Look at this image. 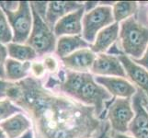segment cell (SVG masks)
Segmentation results:
<instances>
[{
  "instance_id": "obj_1",
  "label": "cell",
  "mask_w": 148,
  "mask_h": 138,
  "mask_svg": "<svg viewBox=\"0 0 148 138\" xmlns=\"http://www.w3.org/2000/svg\"><path fill=\"white\" fill-rule=\"evenodd\" d=\"M8 100L32 121L33 138H91L101 128L94 107L53 93L32 76L13 82Z\"/></svg>"
},
{
  "instance_id": "obj_2",
  "label": "cell",
  "mask_w": 148,
  "mask_h": 138,
  "mask_svg": "<svg viewBox=\"0 0 148 138\" xmlns=\"http://www.w3.org/2000/svg\"><path fill=\"white\" fill-rule=\"evenodd\" d=\"M56 87L69 98L75 99L84 105L94 107L97 116H99L104 110L105 101L112 99V96L96 82L90 73L66 70L64 78L62 80L58 79Z\"/></svg>"
},
{
  "instance_id": "obj_3",
  "label": "cell",
  "mask_w": 148,
  "mask_h": 138,
  "mask_svg": "<svg viewBox=\"0 0 148 138\" xmlns=\"http://www.w3.org/2000/svg\"><path fill=\"white\" fill-rule=\"evenodd\" d=\"M0 7L6 14L12 30V43L25 44L32 32L33 25L30 3L28 1H0Z\"/></svg>"
},
{
  "instance_id": "obj_4",
  "label": "cell",
  "mask_w": 148,
  "mask_h": 138,
  "mask_svg": "<svg viewBox=\"0 0 148 138\" xmlns=\"http://www.w3.org/2000/svg\"><path fill=\"white\" fill-rule=\"evenodd\" d=\"M119 38L124 54L140 59L148 47V28L129 18L121 23Z\"/></svg>"
},
{
  "instance_id": "obj_5",
  "label": "cell",
  "mask_w": 148,
  "mask_h": 138,
  "mask_svg": "<svg viewBox=\"0 0 148 138\" xmlns=\"http://www.w3.org/2000/svg\"><path fill=\"white\" fill-rule=\"evenodd\" d=\"M32 7V6H30ZM33 25L29 37L26 44L35 50L38 56L42 57L53 53L56 50V36L53 30L45 22V20L40 17V15L32 7Z\"/></svg>"
},
{
  "instance_id": "obj_6",
  "label": "cell",
  "mask_w": 148,
  "mask_h": 138,
  "mask_svg": "<svg viewBox=\"0 0 148 138\" xmlns=\"http://www.w3.org/2000/svg\"><path fill=\"white\" fill-rule=\"evenodd\" d=\"M114 22L112 8L110 6H98L84 15L82 37L86 42L92 44L95 42L97 34Z\"/></svg>"
},
{
  "instance_id": "obj_7",
  "label": "cell",
  "mask_w": 148,
  "mask_h": 138,
  "mask_svg": "<svg viewBox=\"0 0 148 138\" xmlns=\"http://www.w3.org/2000/svg\"><path fill=\"white\" fill-rule=\"evenodd\" d=\"M134 117L131 99H114L110 104L108 118L112 131L121 134H125L129 131V125Z\"/></svg>"
},
{
  "instance_id": "obj_8",
  "label": "cell",
  "mask_w": 148,
  "mask_h": 138,
  "mask_svg": "<svg viewBox=\"0 0 148 138\" xmlns=\"http://www.w3.org/2000/svg\"><path fill=\"white\" fill-rule=\"evenodd\" d=\"M91 72L101 76L126 78V72L118 57L108 54H99L91 68Z\"/></svg>"
},
{
  "instance_id": "obj_9",
  "label": "cell",
  "mask_w": 148,
  "mask_h": 138,
  "mask_svg": "<svg viewBox=\"0 0 148 138\" xmlns=\"http://www.w3.org/2000/svg\"><path fill=\"white\" fill-rule=\"evenodd\" d=\"M85 11V7H83L58 20L53 28L55 36L60 38L62 36L82 35V20Z\"/></svg>"
},
{
  "instance_id": "obj_10",
  "label": "cell",
  "mask_w": 148,
  "mask_h": 138,
  "mask_svg": "<svg viewBox=\"0 0 148 138\" xmlns=\"http://www.w3.org/2000/svg\"><path fill=\"white\" fill-rule=\"evenodd\" d=\"M95 81L109 92L111 96L122 99H131L136 93V89L128 80L116 76H101L95 78Z\"/></svg>"
},
{
  "instance_id": "obj_11",
  "label": "cell",
  "mask_w": 148,
  "mask_h": 138,
  "mask_svg": "<svg viewBox=\"0 0 148 138\" xmlns=\"http://www.w3.org/2000/svg\"><path fill=\"white\" fill-rule=\"evenodd\" d=\"M96 58L97 55L93 51L86 48L76 51L61 60L66 69L78 73H88V71L92 68Z\"/></svg>"
},
{
  "instance_id": "obj_12",
  "label": "cell",
  "mask_w": 148,
  "mask_h": 138,
  "mask_svg": "<svg viewBox=\"0 0 148 138\" xmlns=\"http://www.w3.org/2000/svg\"><path fill=\"white\" fill-rule=\"evenodd\" d=\"M84 4L74 1H51L48 2L46 14L44 20L48 26L53 30L55 24L58 20L64 18L66 15L76 11L83 8Z\"/></svg>"
},
{
  "instance_id": "obj_13",
  "label": "cell",
  "mask_w": 148,
  "mask_h": 138,
  "mask_svg": "<svg viewBox=\"0 0 148 138\" xmlns=\"http://www.w3.org/2000/svg\"><path fill=\"white\" fill-rule=\"evenodd\" d=\"M122 66L124 67L126 76L146 95L148 100V71L143 66L134 63L132 59L126 54L118 56Z\"/></svg>"
},
{
  "instance_id": "obj_14",
  "label": "cell",
  "mask_w": 148,
  "mask_h": 138,
  "mask_svg": "<svg viewBox=\"0 0 148 138\" xmlns=\"http://www.w3.org/2000/svg\"><path fill=\"white\" fill-rule=\"evenodd\" d=\"M0 128L8 138H20L32 128V121L24 112H19L0 122Z\"/></svg>"
},
{
  "instance_id": "obj_15",
  "label": "cell",
  "mask_w": 148,
  "mask_h": 138,
  "mask_svg": "<svg viewBox=\"0 0 148 138\" xmlns=\"http://www.w3.org/2000/svg\"><path fill=\"white\" fill-rule=\"evenodd\" d=\"M119 23L114 22L113 24L101 30L97 34L95 42L91 44V50L95 54H104L109 50L119 38L120 30Z\"/></svg>"
},
{
  "instance_id": "obj_16",
  "label": "cell",
  "mask_w": 148,
  "mask_h": 138,
  "mask_svg": "<svg viewBox=\"0 0 148 138\" xmlns=\"http://www.w3.org/2000/svg\"><path fill=\"white\" fill-rule=\"evenodd\" d=\"M91 48V44L83 39L81 35L62 36L57 40L55 53L62 59L81 49Z\"/></svg>"
},
{
  "instance_id": "obj_17",
  "label": "cell",
  "mask_w": 148,
  "mask_h": 138,
  "mask_svg": "<svg viewBox=\"0 0 148 138\" xmlns=\"http://www.w3.org/2000/svg\"><path fill=\"white\" fill-rule=\"evenodd\" d=\"M32 62H19L12 58H8L5 64L6 80L9 82H19L29 76Z\"/></svg>"
},
{
  "instance_id": "obj_18",
  "label": "cell",
  "mask_w": 148,
  "mask_h": 138,
  "mask_svg": "<svg viewBox=\"0 0 148 138\" xmlns=\"http://www.w3.org/2000/svg\"><path fill=\"white\" fill-rule=\"evenodd\" d=\"M6 46L8 57L19 62H32L38 57L35 50L26 43L21 44L11 42Z\"/></svg>"
},
{
  "instance_id": "obj_19",
  "label": "cell",
  "mask_w": 148,
  "mask_h": 138,
  "mask_svg": "<svg viewBox=\"0 0 148 138\" xmlns=\"http://www.w3.org/2000/svg\"><path fill=\"white\" fill-rule=\"evenodd\" d=\"M137 10V3L134 1H120L116 2L112 8L113 18L115 22H122L127 19L132 18Z\"/></svg>"
},
{
  "instance_id": "obj_20",
  "label": "cell",
  "mask_w": 148,
  "mask_h": 138,
  "mask_svg": "<svg viewBox=\"0 0 148 138\" xmlns=\"http://www.w3.org/2000/svg\"><path fill=\"white\" fill-rule=\"evenodd\" d=\"M13 40L12 30L10 28L8 18L4 10L0 7V43L7 45Z\"/></svg>"
},
{
  "instance_id": "obj_21",
  "label": "cell",
  "mask_w": 148,
  "mask_h": 138,
  "mask_svg": "<svg viewBox=\"0 0 148 138\" xmlns=\"http://www.w3.org/2000/svg\"><path fill=\"white\" fill-rule=\"evenodd\" d=\"M23 112V111L8 99L0 100V122L8 119L12 115Z\"/></svg>"
},
{
  "instance_id": "obj_22",
  "label": "cell",
  "mask_w": 148,
  "mask_h": 138,
  "mask_svg": "<svg viewBox=\"0 0 148 138\" xmlns=\"http://www.w3.org/2000/svg\"><path fill=\"white\" fill-rule=\"evenodd\" d=\"M42 63H43V65L46 71L50 73H56L57 72V70L59 68V64H58V61L55 59V57H53V55L51 54H47L43 56L42 58Z\"/></svg>"
},
{
  "instance_id": "obj_23",
  "label": "cell",
  "mask_w": 148,
  "mask_h": 138,
  "mask_svg": "<svg viewBox=\"0 0 148 138\" xmlns=\"http://www.w3.org/2000/svg\"><path fill=\"white\" fill-rule=\"evenodd\" d=\"M30 73H32V76L35 78L40 79L42 78H43L45 73H46V69L44 67L43 63L40 62V61H33V62H32Z\"/></svg>"
},
{
  "instance_id": "obj_24",
  "label": "cell",
  "mask_w": 148,
  "mask_h": 138,
  "mask_svg": "<svg viewBox=\"0 0 148 138\" xmlns=\"http://www.w3.org/2000/svg\"><path fill=\"white\" fill-rule=\"evenodd\" d=\"M8 58L7 46L0 43V79L6 80V72H5V64Z\"/></svg>"
},
{
  "instance_id": "obj_25",
  "label": "cell",
  "mask_w": 148,
  "mask_h": 138,
  "mask_svg": "<svg viewBox=\"0 0 148 138\" xmlns=\"http://www.w3.org/2000/svg\"><path fill=\"white\" fill-rule=\"evenodd\" d=\"M12 83L8 80L0 79V100L8 99V91Z\"/></svg>"
},
{
  "instance_id": "obj_26",
  "label": "cell",
  "mask_w": 148,
  "mask_h": 138,
  "mask_svg": "<svg viewBox=\"0 0 148 138\" xmlns=\"http://www.w3.org/2000/svg\"><path fill=\"white\" fill-rule=\"evenodd\" d=\"M134 63H136L137 65H139L141 66H143L144 68H145L148 71V47L145 51V54L143 55V57L140 59H132Z\"/></svg>"
},
{
  "instance_id": "obj_27",
  "label": "cell",
  "mask_w": 148,
  "mask_h": 138,
  "mask_svg": "<svg viewBox=\"0 0 148 138\" xmlns=\"http://www.w3.org/2000/svg\"><path fill=\"white\" fill-rule=\"evenodd\" d=\"M98 2H86L84 4V7H85V10L86 11H91V10H93L94 8H96L97 7H98Z\"/></svg>"
},
{
  "instance_id": "obj_28",
  "label": "cell",
  "mask_w": 148,
  "mask_h": 138,
  "mask_svg": "<svg viewBox=\"0 0 148 138\" xmlns=\"http://www.w3.org/2000/svg\"><path fill=\"white\" fill-rule=\"evenodd\" d=\"M110 137L111 138H135L134 136H131V135H127L124 134H121V133H116L112 131L110 133Z\"/></svg>"
},
{
  "instance_id": "obj_29",
  "label": "cell",
  "mask_w": 148,
  "mask_h": 138,
  "mask_svg": "<svg viewBox=\"0 0 148 138\" xmlns=\"http://www.w3.org/2000/svg\"><path fill=\"white\" fill-rule=\"evenodd\" d=\"M99 138H111V137H110V135H108V131L105 130V131H104V133L101 135V136H100Z\"/></svg>"
},
{
  "instance_id": "obj_30",
  "label": "cell",
  "mask_w": 148,
  "mask_h": 138,
  "mask_svg": "<svg viewBox=\"0 0 148 138\" xmlns=\"http://www.w3.org/2000/svg\"><path fill=\"white\" fill-rule=\"evenodd\" d=\"M0 138H8L7 135H6V134H5L4 131L1 128H0Z\"/></svg>"
},
{
  "instance_id": "obj_31",
  "label": "cell",
  "mask_w": 148,
  "mask_h": 138,
  "mask_svg": "<svg viewBox=\"0 0 148 138\" xmlns=\"http://www.w3.org/2000/svg\"><path fill=\"white\" fill-rule=\"evenodd\" d=\"M145 108H146V110H147V111H148V105H146V106H145Z\"/></svg>"
}]
</instances>
